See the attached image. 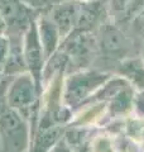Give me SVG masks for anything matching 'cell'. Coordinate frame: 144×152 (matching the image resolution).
<instances>
[{"label":"cell","instance_id":"18","mask_svg":"<svg viewBox=\"0 0 144 152\" xmlns=\"http://www.w3.org/2000/svg\"><path fill=\"white\" fill-rule=\"evenodd\" d=\"M142 58H143V61H144V46H143V57H142Z\"/></svg>","mask_w":144,"mask_h":152},{"label":"cell","instance_id":"14","mask_svg":"<svg viewBox=\"0 0 144 152\" xmlns=\"http://www.w3.org/2000/svg\"><path fill=\"white\" fill-rule=\"evenodd\" d=\"M9 81H10V77H8V76H3L1 81H0V117L8 109H10L8 104V98H7V90H8Z\"/></svg>","mask_w":144,"mask_h":152},{"label":"cell","instance_id":"10","mask_svg":"<svg viewBox=\"0 0 144 152\" xmlns=\"http://www.w3.org/2000/svg\"><path fill=\"white\" fill-rule=\"evenodd\" d=\"M119 75H121L134 89L144 91V61L143 58H127L119 66Z\"/></svg>","mask_w":144,"mask_h":152},{"label":"cell","instance_id":"9","mask_svg":"<svg viewBox=\"0 0 144 152\" xmlns=\"http://www.w3.org/2000/svg\"><path fill=\"white\" fill-rule=\"evenodd\" d=\"M106 100H96L91 104H87L76 113L73 119L70 121V124L75 127H90L97 123L105 115L108 110Z\"/></svg>","mask_w":144,"mask_h":152},{"label":"cell","instance_id":"2","mask_svg":"<svg viewBox=\"0 0 144 152\" xmlns=\"http://www.w3.org/2000/svg\"><path fill=\"white\" fill-rule=\"evenodd\" d=\"M7 98L9 108L19 112L28 122L33 113L41 110V93L28 71L10 77Z\"/></svg>","mask_w":144,"mask_h":152},{"label":"cell","instance_id":"6","mask_svg":"<svg viewBox=\"0 0 144 152\" xmlns=\"http://www.w3.org/2000/svg\"><path fill=\"white\" fill-rule=\"evenodd\" d=\"M80 13V1L77 0H63L55 4L49 10V17L60 31L61 39L63 42L76 29Z\"/></svg>","mask_w":144,"mask_h":152},{"label":"cell","instance_id":"7","mask_svg":"<svg viewBox=\"0 0 144 152\" xmlns=\"http://www.w3.org/2000/svg\"><path fill=\"white\" fill-rule=\"evenodd\" d=\"M38 38L44 52L46 62L60 50L62 45V39L60 36V31L55 22L52 20L49 14H39L36 18Z\"/></svg>","mask_w":144,"mask_h":152},{"label":"cell","instance_id":"19","mask_svg":"<svg viewBox=\"0 0 144 152\" xmlns=\"http://www.w3.org/2000/svg\"><path fill=\"white\" fill-rule=\"evenodd\" d=\"M1 79H3V74L0 72V81H1Z\"/></svg>","mask_w":144,"mask_h":152},{"label":"cell","instance_id":"1","mask_svg":"<svg viewBox=\"0 0 144 152\" xmlns=\"http://www.w3.org/2000/svg\"><path fill=\"white\" fill-rule=\"evenodd\" d=\"M110 75L96 70H81L63 79L62 100L66 108L73 109L104 88Z\"/></svg>","mask_w":144,"mask_h":152},{"label":"cell","instance_id":"4","mask_svg":"<svg viewBox=\"0 0 144 152\" xmlns=\"http://www.w3.org/2000/svg\"><path fill=\"white\" fill-rule=\"evenodd\" d=\"M23 56L27 71L32 75L37 88L42 95L43 91V70L46 66V57L38 38L37 23L33 20L23 34Z\"/></svg>","mask_w":144,"mask_h":152},{"label":"cell","instance_id":"8","mask_svg":"<svg viewBox=\"0 0 144 152\" xmlns=\"http://www.w3.org/2000/svg\"><path fill=\"white\" fill-rule=\"evenodd\" d=\"M99 45L104 55L113 57L125 53L128 48V39L118 28L110 24H104L100 29Z\"/></svg>","mask_w":144,"mask_h":152},{"label":"cell","instance_id":"12","mask_svg":"<svg viewBox=\"0 0 144 152\" xmlns=\"http://www.w3.org/2000/svg\"><path fill=\"white\" fill-rule=\"evenodd\" d=\"M91 150L92 152H113L114 142L113 138H110L106 134L96 136L91 142Z\"/></svg>","mask_w":144,"mask_h":152},{"label":"cell","instance_id":"16","mask_svg":"<svg viewBox=\"0 0 144 152\" xmlns=\"http://www.w3.org/2000/svg\"><path fill=\"white\" fill-rule=\"evenodd\" d=\"M134 23H135V28H137V29H139L140 32L144 31V5L142 7V10H140V13H139L138 15H137Z\"/></svg>","mask_w":144,"mask_h":152},{"label":"cell","instance_id":"15","mask_svg":"<svg viewBox=\"0 0 144 152\" xmlns=\"http://www.w3.org/2000/svg\"><path fill=\"white\" fill-rule=\"evenodd\" d=\"M137 0H110V7L115 13H125Z\"/></svg>","mask_w":144,"mask_h":152},{"label":"cell","instance_id":"11","mask_svg":"<svg viewBox=\"0 0 144 152\" xmlns=\"http://www.w3.org/2000/svg\"><path fill=\"white\" fill-rule=\"evenodd\" d=\"M125 133L135 143L144 142V118L140 117H128L125 122Z\"/></svg>","mask_w":144,"mask_h":152},{"label":"cell","instance_id":"5","mask_svg":"<svg viewBox=\"0 0 144 152\" xmlns=\"http://www.w3.org/2000/svg\"><path fill=\"white\" fill-rule=\"evenodd\" d=\"M0 12L7 23V36H23L37 18L32 8L22 0H0Z\"/></svg>","mask_w":144,"mask_h":152},{"label":"cell","instance_id":"17","mask_svg":"<svg viewBox=\"0 0 144 152\" xmlns=\"http://www.w3.org/2000/svg\"><path fill=\"white\" fill-rule=\"evenodd\" d=\"M5 33H7V23H5V20H4V17H3L1 12H0V36L5 34Z\"/></svg>","mask_w":144,"mask_h":152},{"label":"cell","instance_id":"13","mask_svg":"<svg viewBox=\"0 0 144 152\" xmlns=\"http://www.w3.org/2000/svg\"><path fill=\"white\" fill-rule=\"evenodd\" d=\"M9 50H10V39L7 34H1L0 36V72L1 74L5 67Z\"/></svg>","mask_w":144,"mask_h":152},{"label":"cell","instance_id":"3","mask_svg":"<svg viewBox=\"0 0 144 152\" xmlns=\"http://www.w3.org/2000/svg\"><path fill=\"white\" fill-rule=\"evenodd\" d=\"M0 146L3 152L29 151V122L14 109H8L0 117Z\"/></svg>","mask_w":144,"mask_h":152}]
</instances>
